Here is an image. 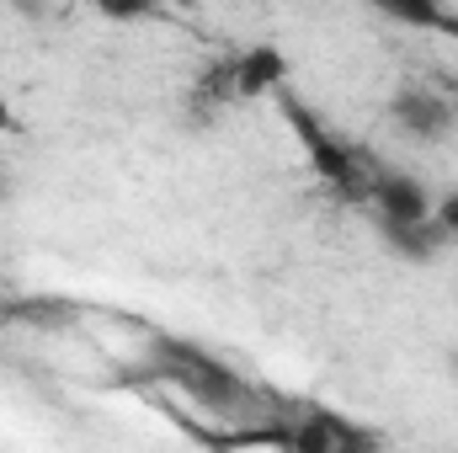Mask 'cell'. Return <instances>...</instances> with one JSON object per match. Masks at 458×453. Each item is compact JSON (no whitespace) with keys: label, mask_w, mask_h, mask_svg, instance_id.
<instances>
[{"label":"cell","mask_w":458,"mask_h":453,"mask_svg":"<svg viewBox=\"0 0 458 453\" xmlns=\"http://www.w3.org/2000/svg\"><path fill=\"white\" fill-rule=\"evenodd\" d=\"M225 70H229V91H234V97H267V91L283 86L288 59H283V48L261 43V48H245L240 59H229Z\"/></svg>","instance_id":"5"},{"label":"cell","mask_w":458,"mask_h":453,"mask_svg":"<svg viewBox=\"0 0 458 453\" xmlns=\"http://www.w3.org/2000/svg\"><path fill=\"white\" fill-rule=\"evenodd\" d=\"M102 16H113V21H144V16H155L160 11V0H91Z\"/></svg>","instance_id":"7"},{"label":"cell","mask_w":458,"mask_h":453,"mask_svg":"<svg viewBox=\"0 0 458 453\" xmlns=\"http://www.w3.org/2000/svg\"><path fill=\"white\" fill-rule=\"evenodd\" d=\"M283 117H288V128L299 133V144H304V155H310V166H315L320 182H331V187L346 192V198H368L373 160H362V155H357L352 144H342L331 128H320V123L304 113L293 97H283Z\"/></svg>","instance_id":"2"},{"label":"cell","mask_w":458,"mask_h":453,"mask_svg":"<svg viewBox=\"0 0 458 453\" xmlns=\"http://www.w3.org/2000/svg\"><path fill=\"white\" fill-rule=\"evenodd\" d=\"M362 203H373L378 225H421V219H432V209H437L432 187H427L421 176H411V171H394V166H373Z\"/></svg>","instance_id":"4"},{"label":"cell","mask_w":458,"mask_h":453,"mask_svg":"<svg viewBox=\"0 0 458 453\" xmlns=\"http://www.w3.org/2000/svg\"><path fill=\"white\" fill-rule=\"evenodd\" d=\"M149 368L176 395L203 406L208 416H245L256 406V389L240 379V368H229L219 352H208L203 341H192V337H171V331L149 337Z\"/></svg>","instance_id":"1"},{"label":"cell","mask_w":458,"mask_h":453,"mask_svg":"<svg viewBox=\"0 0 458 453\" xmlns=\"http://www.w3.org/2000/svg\"><path fill=\"white\" fill-rule=\"evenodd\" d=\"M384 21L416 27V32H458V11L448 0H368Z\"/></svg>","instance_id":"6"},{"label":"cell","mask_w":458,"mask_h":453,"mask_svg":"<svg viewBox=\"0 0 458 453\" xmlns=\"http://www.w3.org/2000/svg\"><path fill=\"white\" fill-rule=\"evenodd\" d=\"M454 97H458V86H454Z\"/></svg>","instance_id":"9"},{"label":"cell","mask_w":458,"mask_h":453,"mask_svg":"<svg viewBox=\"0 0 458 453\" xmlns=\"http://www.w3.org/2000/svg\"><path fill=\"white\" fill-rule=\"evenodd\" d=\"M389 123L411 144H443L458 133V97L437 86H400L389 97Z\"/></svg>","instance_id":"3"},{"label":"cell","mask_w":458,"mask_h":453,"mask_svg":"<svg viewBox=\"0 0 458 453\" xmlns=\"http://www.w3.org/2000/svg\"><path fill=\"white\" fill-rule=\"evenodd\" d=\"M0 192H5V176H0Z\"/></svg>","instance_id":"8"}]
</instances>
